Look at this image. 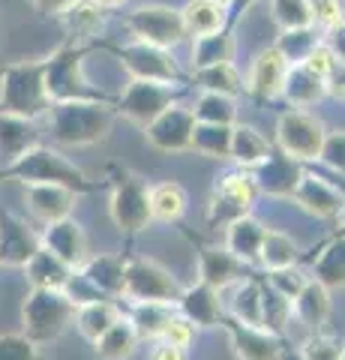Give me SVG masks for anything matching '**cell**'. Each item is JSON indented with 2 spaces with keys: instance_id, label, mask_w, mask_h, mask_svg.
<instances>
[{
  "instance_id": "obj_1",
  "label": "cell",
  "mask_w": 345,
  "mask_h": 360,
  "mask_svg": "<svg viewBox=\"0 0 345 360\" xmlns=\"http://www.w3.org/2000/svg\"><path fill=\"white\" fill-rule=\"evenodd\" d=\"M0 180H21L25 186L33 184H51V186H63L75 195H93L99 193L105 184L103 180H91L72 160L51 148V144H37L18 156L15 162H9L6 168H0Z\"/></svg>"
},
{
  "instance_id": "obj_2",
  "label": "cell",
  "mask_w": 345,
  "mask_h": 360,
  "mask_svg": "<svg viewBox=\"0 0 345 360\" xmlns=\"http://www.w3.org/2000/svg\"><path fill=\"white\" fill-rule=\"evenodd\" d=\"M46 117L54 144L93 148V144L108 141L117 115L111 103H51Z\"/></svg>"
},
{
  "instance_id": "obj_3",
  "label": "cell",
  "mask_w": 345,
  "mask_h": 360,
  "mask_svg": "<svg viewBox=\"0 0 345 360\" xmlns=\"http://www.w3.org/2000/svg\"><path fill=\"white\" fill-rule=\"evenodd\" d=\"M93 51V45H60L51 58L42 60V78L51 103H111L105 90L91 84L84 75V58Z\"/></svg>"
},
{
  "instance_id": "obj_4",
  "label": "cell",
  "mask_w": 345,
  "mask_h": 360,
  "mask_svg": "<svg viewBox=\"0 0 345 360\" xmlns=\"http://www.w3.org/2000/svg\"><path fill=\"white\" fill-rule=\"evenodd\" d=\"M51 99L46 94L42 78V60H21L6 63L0 70V111L25 120L46 117Z\"/></svg>"
},
{
  "instance_id": "obj_5",
  "label": "cell",
  "mask_w": 345,
  "mask_h": 360,
  "mask_svg": "<svg viewBox=\"0 0 345 360\" xmlns=\"http://www.w3.org/2000/svg\"><path fill=\"white\" fill-rule=\"evenodd\" d=\"M75 307L70 303V297L63 291L54 288H30V295L25 297V307H21V324H25V333L33 345H46L60 340V333L72 324Z\"/></svg>"
},
{
  "instance_id": "obj_6",
  "label": "cell",
  "mask_w": 345,
  "mask_h": 360,
  "mask_svg": "<svg viewBox=\"0 0 345 360\" xmlns=\"http://www.w3.org/2000/svg\"><path fill=\"white\" fill-rule=\"evenodd\" d=\"M108 217L129 238L150 229L153 219H150V201H148V184H144V177L132 172H115L111 195H108Z\"/></svg>"
},
{
  "instance_id": "obj_7",
  "label": "cell",
  "mask_w": 345,
  "mask_h": 360,
  "mask_svg": "<svg viewBox=\"0 0 345 360\" xmlns=\"http://www.w3.org/2000/svg\"><path fill=\"white\" fill-rule=\"evenodd\" d=\"M325 120L306 108H288L276 117V150L292 156L294 162L306 165L318 160L321 141H325Z\"/></svg>"
},
{
  "instance_id": "obj_8",
  "label": "cell",
  "mask_w": 345,
  "mask_h": 360,
  "mask_svg": "<svg viewBox=\"0 0 345 360\" xmlns=\"http://www.w3.org/2000/svg\"><path fill=\"white\" fill-rule=\"evenodd\" d=\"M255 198H259V193H255L249 172L231 168V172L219 174L214 184V193H210V201H207V225L216 231L219 229L226 231L235 219L249 217Z\"/></svg>"
},
{
  "instance_id": "obj_9",
  "label": "cell",
  "mask_w": 345,
  "mask_h": 360,
  "mask_svg": "<svg viewBox=\"0 0 345 360\" xmlns=\"http://www.w3.org/2000/svg\"><path fill=\"white\" fill-rule=\"evenodd\" d=\"M183 90H186V84H165V82H141V78H132L124 94L117 96L115 115L144 129L169 105H174L177 99L183 96Z\"/></svg>"
},
{
  "instance_id": "obj_10",
  "label": "cell",
  "mask_w": 345,
  "mask_h": 360,
  "mask_svg": "<svg viewBox=\"0 0 345 360\" xmlns=\"http://www.w3.org/2000/svg\"><path fill=\"white\" fill-rule=\"evenodd\" d=\"M181 283L153 258H126L124 264V288L120 297L129 303H174L181 295Z\"/></svg>"
},
{
  "instance_id": "obj_11",
  "label": "cell",
  "mask_w": 345,
  "mask_h": 360,
  "mask_svg": "<svg viewBox=\"0 0 345 360\" xmlns=\"http://www.w3.org/2000/svg\"><path fill=\"white\" fill-rule=\"evenodd\" d=\"M105 49L120 60V66L129 72V78H141V82H165V84H186V75L181 72L174 54L157 49L148 42H124V45H105Z\"/></svg>"
},
{
  "instance_id": "obj_12",
  "label": "cell",
  "mask_w": 345,
  "mask_h": 360,
  "mask_svg": "<svg viewBox=\"0 0 345 360\" xmlns=\"http://www.w3.org/2000/svg\"><path fill=\"white\" fill-rule=\"evenodd\" d=\"M126 30L132 39L157 45V49L171 51L186 39V27L181 18V9H171L165 4H144L138 9L126 13Z\"/></svg>"
},
{
  "instance_id": "obj_13",
  "label": "cell",
  "mask_w": 345,
  "mask_h": 360,
  "mask_svg": "<svg viewBox=\"0 0 345 360\" xmlns=\"http://www.w3.org/2000/svg\"><path fill=\"white\" fill-rule=\"evenodd\" d=\"M193 129H195L193 108L174 103L153 123L144 127V139L160 153H186L189 144H193Z\"/></svg>"
},
{
  "instance_id": "obj_14",
  "label": "cell",
  "mask_w": 345,
  "mask_h": 360,
  "mask_svg": "<svg viewBox=\"0 0 345 360\" xmlns=\"http://www.w3.org/2000/svg\"><path fill=\"white\" fill-rule=\"evenodd\" d=\"M216 328H222L228 333V342H231V348H235L237 360H282L285 357L282 340L280 336H273V333H267L264 328L240 324L226 312H222Z\"/></svg>"
},
{
  "instance_id": "obj_15",
  "label": "cell",
  "mask_w": 345,
  "mask_h": 360,
  "mask_svg": "<svg viewBox=\"0 0 345 360\" xmlns=\"http://www.w3.org/2000/svg\"><path fill=\"white\" fill-rule=\"evenodd\" d=\"M300 174H304V165L280 150H271L259 165L249 168L255 193L271 198H292L294 186L300 184Z\"/></svg>"
},
{
  "instance_id": "obj_16",
  "label": "cell",
  "mask_w": 345,
  "mask_h": 360,
  "mask_svg": "<svg viewBox=\"0 0 345 360\" xmlns=\"http://www.w3.org/2000/svg\"><path fill=\"white\" fill-rule=\"evenodd\" d=\"M292 198L300 205V210H306L315 219L342 217V186H337V180H327L315 172H309V168H304Z\"/></svg>"
},
{
  "instance_id": "obj_17",
  "label": "cell",
  "mask_w": 345,
  "mask_h": 360,
  "mask_svg": "<svg viewBox=\"0 0 345 360\" xmlns=\"http://www.w3.org/2000/svg\"><path fill=\"white\" fill-rule=\"evenodd\" d=\"M39 246L48 250L51 255H58L66 267L79 270L87 262V234L72 217L46 222V229L39 234Z\"/></svg>"
},
{
  "instance_id": "obj_18",
  "label": "cell",
  "mask_w": 345,
  "mask_h": 360,
  "mask_svg": "<svg viewBox=\"0 0 345 360\" xmlns=\"http://www.w3.org/2000/svg\"><path fill=\"white\" fill-rule=\"evenodd\" d=\"M37 250H39V234L30 229V222L0 207V264L25 267Z\"/></svg>"
},
{
  "instance_id": "obj_19",
  "label": "cell",
  "mask_w": 345,
  "mask_h": 360,
  "mask_svg": "<svg viewBox=\"0 0 345 360\" xmlns=\"http://www.w3.org/2000/svg\"><path fill=\"white\" fill-rule=\"evenodd\" d=\"M198 246V283H204L216 291H226L237 283V279L249 276L247 264L240 258L231 255L226 246H214V243H202L193 240Z\"/></svg>"
},
{
  "instance_id": "obj_20",
  "label": "cell",
  "mask_w": 345,
  "mask_h": 360,
  "mask_svg": "<svg viewBox=\"0 0 345 360\" xmlns=\"http://www.w3.org/2000/svg\"><path fill=\"white\" fill-rule=\"evenodd\" d=\"M219 295H222V291L210 288V285H204V283L186 285V288H181V295H177L174 309L181 312L186 321H193L198 330L216 328L219 319H222V312H226Z\"/></svg>"
},
{
  "instance_id": "obj_21",
  "label": "cell",
  "mask_w": 345,
  "mask_h": 360,
  "mask_svg": "<svg viewBox=\"0 0 345 360\" xmlns=\"http://www.w3.org/2000/svg\"><path fill=\"white\" fill-rule=\"evenodd\" d=\"M58 18L72 45H93L99 39V33L105 30L108 9L93 4V0H72Z\"/></svg>"
},
{
  "instance_id": "obj_22",
  "label": "cell",
  "mask_w": 345,
  "mask_h": 360,
  "mask_svg": "<svg viewBox=\"0 0 345 360\" xmlns=\"http://www.w3.org/2000/svg\"><path fill=\"white\" fill-rule=\"evenodd\" d=\"M285 72H288V63L280 58V51L273 49H264L259 58L252 60V70L247 78V90L255 103H273L280 99L282 94V82H285Z\"/></svg>"
},
{
  "instance_id": "obj_23",
  "label": "cell",
  "mask_w": 345,
  "mask_h": 360,
  "mask_svg": "<svg viewBox=\"0 0 345 360\" xmlns=\"http://www.w3.org/2000/svg\"><path fill=\"white\" fill-rule=\"evenodd\" d=\"M25 201H27V210L39 222H58V219L72 217L75 205H79V195L63 186L33 184V186H25Z\"/></svg>"
},
{
  "instance_id": "obj_24",
  "label": "cell",
  "mask_w": 345,
  "mask_h": 360,
  "mask_svg": "<svg viewBox=\"0 0 345 360\" xmlns=\"http://www.w3.org/2000/svg\"><path fill=\"white\" fill-rule=\"evenodd\" d=\"M39 141H42V132L37 129V120H25L0 111V168L15 162L21 153L37 148Z\"/></svg>"
},
{
  "instance_id": "obj_25",
  "label": "cell",
  "mask_w": 345,
  "mask_h": 360,
  "mask_svg": "<svg viewBox=\"0 0 345 360\" xmlns=\"http://www.w3.org/2000/svg\"><path fill=\"white\" fill-rule=\"evenodd\" d=\"M124 255H87V262L79 267V274L91 283L99 297L117 300L124 288Z\"/></svg>"
},
{
  "instance_id": "obj_26",
  "label": "cell",
  "mask_w": 345,
  "mask_h": 360,
  "mask_svg": "<svg viewBox=\"0 0 345 360\" xmlns=\"http://www.w3.org/2000/svg\"><path fill=\"white\" fill-rule=\"evenodd\" d=\"M280 96H285V103L292 108H309L327 96V82L318 72L309 70L306 63H294L288 66Z\"/></svg>"
},
{
  "instance_id": "obj_27",
  "label": "cell",
  "mask_w": 345,
  "mask_h": 360,
  "mask_svg": "<svg viewBox=\"0 0 345 360\" xmlns=\"http://www.w3.org/2000/svg\"><path fill=\"white\" fill-rule=\"evenodd\" d=\"M330 291L325 285H318L315 279H309V283L300 288V295L292 300V319H297L309 333H318L321 328L327 324L330 319Z\"/></svg>"
},
{
  "instance_id": "obj_28",
  "label": "cell",
  "mask_w": 345,
  "mask_h": 360,
  "mask_svg": "<svg viewBox=\"0 0 345 360\" xmlns=\"http://www.w3.org/2000/svg\"><path fill=\"white\" fill-rule=\"evenodd\" d=\"M148 201H150V219L160 225H174L183 219L189 207V193L177 184V180H162V184L148 186Z\"/></svg>"
},
{
  "instance_id": "obj_29",
  "label": "cell",
  "mask_w": 345,
  "mask_h": 360,
  "mask_svg": "<svg viewBox=\"0 0 345 360\" xmlns=\"http://www.w3.org/2000/svg\"><path fill=\"white\" fill-rule=\"evenodd\" d=\"M309 279H315L318 285H325L327 291H337L345 283V258H342V229L333 231L330 238L321 243V250L313 258V270Z\"/></svg>"
},
{
  "instance_id": "obj_30",
  "label": "cell",
  "mask_w": 345,
  "mask_h": 360,
  "mask_svg": "<svg viewBox=\"0 0 345 360\" xmlns=\"http://www.w3.org/2000/svg\"><path fill=\"white\" fill-rule=\"evenodd\" d=\"M273 150V144L252 127V123H235L231 127V148H228V160L235 162L243 172L255 168L267 153Z\"/></svg>"
},
{
  "instance_id": "obj_31",
  "label": "cell",
  "mask_w": 345,
  "mask_h": 360,
  "mask_svg": "<svg viewBox=\"0 0 345 360\" xmlns=\"http://www.w3.org/2000/svg\"><path fill=\"white\" fill-rule=\"evenodd\" d=\"M264 231L267 229L252 213L249 217H240L226 229V250L235 258H240L243 264H259V250H261Z\"/></svg>"
},
{
  "instance_id": "obj_32",
  "label": "cell",
  "mask_w": 345,
  "mask_h": 360,
  "mask_svg": "<svg viewBox=\"0 0 345 360\" xmlns=\"http://www.w3.org/2000/svg\"><path fill=\"white\" fill-rule=\"evenodd\" d=\"M181 18H183L186 37H207V33L231 27L228 9L210 4V0H189V4L181 9Z\"/></svg>"
},
{
  "instance_id": "obj_33",
  "label": "cell",
  "mask_w": 345,
  "mask_h": 360,
  "mask_svg": "<svg viewBox=\"0 0 345 360\" xmlns=\"http://www.w3.org/2000/svg\"><path fill=\"white\" fill-rule=\"evenodd\" d=\"M174 303H132L129 312V324L138 333L141 342H157L162 340L165 328H169L171 315H174Z\"/></svg>"
},
{
  "instance_id": "obj_34",
  "label": "cell",
  "mask_w": 345,
  "mask_h": 360,
  "mask_svg": "<svg viewBox=\"0 0 345 360\" xmlns=\"http://www.w3.org/2000/svg\"><path fill=\"white\" fill-rule=\"evenodd\" d=\"M138 333L132 330L129 319H120L111 324V328L99 336V340H93V352L99 360H129L132 354L138 352Z\"/></svg>"
},
{
  "instance_id": "obj_35",
  "label": "cell",
  "mask_w": 345,
  "mask_h": 360,
  "mask_svg": "<svg viewBox=\"0 0 345 360\" xmlns=\"http://www.w3.org/2000/svg\"><path fill=\"white\" fill-rule=\"evenodd\" d=\"M226 315H231L240 324H249V328H261V279H237Z\"/></svg>"
},
{
  "instance_id": "obj_36",
  "label": "cell",
  "mask_w": 345,
  "mask_h": 360,
  "mask_svg": "<svg viewBox=\"0 0 345 360\" xmlns=\"http://www.w3.org/2000/svg\"><path fill=\"white\" fill-rule=\"evenodd\" d=\"M25 274H27V283L33 288H54V291H63L66 279H70L72 267H66L58 255H51L48 250H39L33 252V258L25 264Z\"/></svg>"
},
{
  "instance_id": "obj_37",
  "label": "cell",
  "mask_w": 345,
  "mask_h": 360,
  "mask_svg": "<svg viewBox=\"0 0 345 360\" xmlns=\"http://www.w3.org/2000/svg\"><path fill=\"white\" fill-rule=\"evenodd\" d=\"M304 252H300L297 240L285 231H276V229H267L264 231V240H261V250H259V264L264 270H282V267H294Z\"/></svg>"
},
{
  "instance_id": "obj_38",
  "label": "cell",
  "mask_w": 345,
  "mask_h": 360,
  "mask_svg": "<svg viewBox=\"0 0 345 360\" xmlns=\"http://www.w3.org/2000/svg\"><path fill=\"white\" fill-rule=\"evenodd\" d=\"M120 319V309L115 300H93V303H82V307H75V328H79V333L84 336V340H99L111 324H115Z\"/></svg>"
},
{
  "instance_id": "obj_39",
  "label": "cell",
  "mask_w": 345,
  "mask_h": 360,
  "mask_svg": "<svg viewBox=\"0 0 345 360\" xmlns=\"http://www.w3.org/2000/svg\"><path fill=\"white\" fill-rule=\"evenodd\" d=\"M231 58H235V33H231V27L207 33V37H195L193 42V70L214 63H231Z\"/></svg>"
},
{
  "instance_id": "obj_40",
  "label": "cell",
  "mask_w": 345,
  "mask_h": 360,
  "mask_svg": "<svg viewBox=\"0 0 345 360\" xmlns=\"http://www.w3.org/2000/svg\"><path fill=\"white\" fill-rule=\"evenodd\" d=\"M193 82L207 90V94H222L235 99L237 94H243V75L237 72L235 63H214V66H202V70L193 72Z\"/></svg>"
},
{
  "instance_id": "obj_41",
  "label": "cell",
  "mask_w": 345,
  "mask_h": 360,
  "mask_svg": "<svg viewBox=\"0 0 345 360\" xmlns=\"http://www.w3.org/2000/svg\"><path fill=\"white\" fill-rule=\"evenodd\" d=\"M321 39H325V33H321L318 27H313V25L294 27V30H280V39H276L273 49L280 51V58L288 66H294V63H304Z\"/></svg>"
},
{
  "instance_id": "obj_42",
  "label": "cell",
  "mask_w": 345,
  "mask_h": 360,
  "mask_svg": "<svg viewBox=\"0 0 345 360\" xmlns=\"http://www.w3.org/2000/svg\"><path fill=\"white\" fill-rule=\"evenodd\" d=\"M195 123H219V127H235L237 123V103L231 96L222 94H207L202 90V96L193 105Z\"/></svg>"
},
{
  "instance_id": "obj_43",
  "label": "cell",
  "mask_w": 345,
  "mask_h": 360,
  "mask_svg": "<svg viewBox=\"0 0 345 360\" xmlns=\"http://www.w3.org/2000/svg\"><path fill=\"white\" fill-rule=\"evenodd\" d=\"M228 148H231V127L195 123L189 150H198L202 156H207V160H228Z\"/></svg>"
},
{
  "instance_id": "obj_44",
  "label": "cell",
  "mask_w": 345,
  "mask_h": 360,
  "mask_svg": "<svg viewBox=\"0 0 345 360\" xmlns=\"http://www.w3.org/2000/svg\"><path fill=\"white\" fill-rule=\"evenodd\" d=\"M288 324H292V303L261 279V328L273 336H282Z\"/></svg>"
},
{
  "instance_id": "obj_45",
  "label": "cell",
  "mask_w": 345,
  "mask_h": 360,
  "mask_svg": "<svg viewBox=\"0 0 345 360\" xmlns=\"http://www.w3.org/2000/svg\"><path fill=\"white\" fill-rule=\"evenodd\" d=\"M271 15H273L276 25H280V30H294V27L313 25L306 0H271Z\"/></svg>"
},
{
  "instance_id": "obj_46",
  "label": "cell",
  "mask_w": 345,
  "mask_h": 360,
  "mask_svg": "<svg viewBox=\"0 0 345 360\" xmlns=\"http://www.w3.org/2000/svg\"><path fill=\"white\" fill-rule=\"evenodd\" d=\"M342 340L330 333H309L304 345H300V360H342Z\"/></svg>"
},
{
  "instance_id": "obj_47",
  "label": "cell",
  "mask_w": 345,
  "mask_h": 360,
  "mask_svg": "<svg viewBox=\"0 0 345 360\" xmlns=\"http://www.w3.org/2000/svg\"><path fill=\"white\" fill-rule=\"evenodd\" d=\"M264 283L271 285L276 295H282L288 303H292L297 295H300V288H304L309 283V276L300 270L297 264L294 267H282V270H267V276H264Z\"/></svg>"
},
{
  "instance_id": "obj_48",
  "label": "cell",
  "mask_w": 345,
  "mask_h": 360,
  "mask_svg": "<svg viewBox=\"0 0 345 360\" xmlns=\"http://www.w3.org/2000/svg\"><path fill=\"white\" fill-rule=\"evenodd\" d=\"M306 6L313 15V25L321 33L342 27V0H306Z\"/></svg>"
},
{
  "instance_id": "obj_49",
  "label": "cell",
  "mask_w": 345,
  "mask_h": 360,
  "mask_svg": "<svg viewBox=\"0 0 345 360\" xmlns=\"http://www.w3.org/2000/svg\"><path fill=\"white\" fill-rule=\"evenodd\" d=\"M315 162H325L333 174L342 177V168H345V135H342V129H327L325 132V141H321V150H318Z\"/></svg>"
},
{
  "instance_id": "obj_50",
  "label": "cell",
  "mask_w": 345,
  "mask_h": 360,
  "mask_svg": "<svg viewBox=\"0 0 345 360\" xmlns=\"http://www.w3.org/2000/svg\"><path fill=\"white\" fill-rule=\"evenodd\" d=\"M0 360H39V345L25 333H0Z\"/></svg>"
},
{
  "instance_id": "obj_51",
  "label": "cell",
  "mask_w": 345,
  "mask_h": 360,
  "mask_svg": "<svg viewBox=\"0 0 345 360\" xmlns=\"http://www.w3.org/2000/svg\"><path fill=\"white\" fill-rule=\"evenodd\" d=\"M304 63H306V66H309V70H313V72H318L321 78H325V82H327L330 75L342 72V58H339V54L330 49V45H327L325 39H321V42L315 45V49H313V54H309V58H306Z\"/></svg>"
},
{
  "instance_id": "obj_52",
  "label": "cell",
  "mask_w": 345,
  "mask_h": 360,
  "mask_svg": "<svg viewBox=\"0 0 345 360\" xmlns=\"http://www.w3.org/2000/svg\"><path fill=\"white\" fill-rule=\"evenodd\" d=\"M195 336H198V328L193 321H186L181 312H174L171 315V321H169V328H165L162 333V342H171V345H181V348H189L195 342ZM160 342V340H157Z\"/></svg>"
},
{
  "instance_id": "obj_53",
  "label": "cell",
  "mask_w": 345,
  "mask_h": 360,
  "mask_svg": "<svg viewBox=\"0 0 345 360\" xmlns=\"http://www.w3.org/2000/svg\"><path fill=\"white\" fill-rule=\"evenodd\" d=\"M150 360H189V348L171 345V342H153L150 348Z\"/></svg>"
},
{
  "instance_id": "obj_54",
  "label": "cell",
  "mask_w": 345,
  "mask_h": 360,
  "mask_svg": "<svg viewBox=\"0 0 345 360\" xmlns=\"http://www.w3.org/2000/svg\"><path fill=\"white\" fill-rule=\"evenodd\" d=\"M27 4L37 9L39 15H48V18H58L66 6L72 4V0H27Z\"/></svg>"
},
{
  "instance_id": "obj_55",
  "label": "cell",
  "mask_w": 345,
  "mask_h": 360,
  "mask_svg": "<svg viewBox=\"0 0 345 360\" xmlns=\"http://www.w3.org/2000/svg\"><path fill=\"white\" fill-rule=\"evenodd\" d=\"M255 4V0H231V6H228V21H231V27H235V21L247 13V9Z\"/></svg>"
},
{
  "instance_id": "obj_56",
  "label": "cell",
  "mask_w": 345,
  "mask_h": 360,
  "mask_svg": "<svg viewBox=\"0 0 345 360\" xmlns=\"http://www.w3.org/2000/svg\"><path fill=\"white\" fill-rule=\"evenodd\" d=\"M93 4H99L103 9H120V6L126 4V0H93Z\"/></svg>"
},
{
  "instance_id": "obj_57",
  "label": "cell",
  "mask_w": 345,
  "mask_h": 360,
  "mask_svg": "<svg viewBox=\"0 0 345 360\" xmlns=\"http://www.w3.org/2000/svg\"><path fill=\"white\" fill-rule=\"evenodd\" d=\"M210 4H216V6H226V9H228V6H231V0H210Z\"/></svg>"
}]
</instances>
